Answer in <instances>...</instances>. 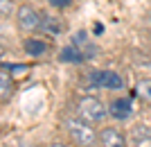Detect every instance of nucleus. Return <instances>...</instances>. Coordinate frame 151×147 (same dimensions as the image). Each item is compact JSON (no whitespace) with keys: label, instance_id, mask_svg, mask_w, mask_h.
<instances>
[{"label":"nucleus","instance_id":"f257e3e1","mask_svg":"<svg viewBox=\"0 0 151 147\" xmlns=\"http://www.w3.org/2000/svg\"><path fill=\"white\" fill-rule=\"evenodd\" d=\"M65 129H68V134L72 136V140L77 145L81 147H93L97 143V134H95V129L90 127L88 120H83V118H68L65 120Z\"/></svg>","mask_w":151,"mask_h":147},{"label":"nucleus","instance_id":"f03ea898","mask_svg":"<svg viewBox=\"0 0 151 147\" xmlns=\"http://www.w3.org/2000/svg\"><path fill=\"white\" fill-rule=\"evenodd\" d=\"M77 111H79V115H81L83 120H88V122H99V120L106 118V106H104L97 97H90V95L79 100Z\"/></svg>","mask_w":151,"mask_h":147},{"label":"nucleus","instance_id":"7ed1b4c3","mask_svg":"<svg viewBox=\"0 0 151 147\" xmlns=\"http://www.w3.org/2000/svg\"><path fill=\"white\" fill-rule=\"evenodd\" d=\"M88 82L93 86H101V88H111V91H120L124 86V79L113 70H95L90 72Z\"/></svg>","mask_w":151,"mask_h":147},{"label":"nucleus","instance_id":"20e7f679","mask_svg":"<svg viewBox=\"0 0 151 147\" xmlns=\"http://www.w3.org/2000/svg\"><path fill=\"white\" fill-rule=\"evenodd\" d=\"M16 18H18V25L23 27V30H29V32L41 30V25H43V16H41L34 7H27V5L18 9Z\"/></svg>","mask_w":151,"mask_h":147},{"label":"nucleus","instance_id":"39448f33","mask_svg":"<svg viewBox=\"0 0 151 147\" xmlns=\"http://www.w3.org/2000/svg\"><path fill=\"white\" fill-rule=\"evenodd\" d=\"M131 100L129 97H117V100H113L111 102V109H108V113L113 115V118H117V120H126L129 115H131Z\"/></svg>","mask_w":151,"mask_h":147},{"label":"nucleus","instance_id":"423d86ee","mask_svg":"<svg viewBox=\"0 0 151 147\" xmlns=\"http://www.w3.org/2000/svg\"><path fill=\"white\" fill-rule=\"evenodd\" d=\"M99 140L104 147H126V138L117 129H104L99 134Z\"/></svg>","mask_w":151,"mask_h":147},{"label":"nucleus","instance_id":"0eeeda50","mask_svg":"<svg viewBox=\"0 0 151 147\" xmlns=\"http://www.w3.org/2000/svg\"><path fill=\"white\" fill-rule=\"evenodd\" d=\"M72 45H75L77 50H81L83 54H86V59H90V57H93V52L97 50V48H95V45L88 41L86 32H77L75 36H72Z\"/></svg>","mask_w":151,"mask_h":147},{"label":"nucleus","instance_id":"6e6552de","mask_svg":"<svg viewBox=\"0 0 151 147\" xmlns=\"http://www.w3.org/2000/svg\"><path fill=\"white\" fill-rule=\"evenodd\" d=\"M61 61H75V64H81L86 61V54L81 50H77L75 45H68V48H63L61 50Z\"/></svg>","mask_w":151,"mask_h":147},{"label":"nucleus","instance_id":"1a4fd4ad","mask_svg":"<svg viewBox=\"0 0 151 147\" xmlns=\"http://www.w3.org/2000/svg\"><path fill=\"white\" fill-rule=\"evenodd\" d=\"M25 50H27V54H34V57H38V54H43V52L47 50V43H43V41H36V38H29V41H25Z\"/></svg>","mask_w":151,"mask_h":147},{"label":"nucleus","instance_id":"9d476101","mask_svg":"<svg viewBox=\"0 0 151 147\" xmlns=\"http://www.w3.org/2000/svg\"><path fill=\"white\" fill-rule=\"evenodd\" d=\"M41 30L52 32V34H59V32H61V23L54 20V18H50V16H43V25H41Z\"/></svg>","mask_w":151,"mask_h":147},{"label":"nucleus","instance_id":"9b49d317","mask_svg":"<svg viewBox=\"0 0 151 147\" xmlns=\"http://www.w3.org/2000/svg\"><path fill=\"white\" fill-rule=\"evenodd\" d=\"M138 95L145 97L147 102H151V79H142L138 84Z\"/></svg>","mask_w":151,"mask_h":147},{"label":"nucleus","instance_id":"f8f14e48","mask_svg":"<svg viewBox=\"0 0 151 147\" xmlns=\"http://www.w3.org/2000/svg\"><path fill=\"white\" fill-rule=\"evenodd\" d=\"M133 138H135V140H151V131L149 129H145V127H135L133 129Z\"/></svg>","mask_w":151,"mask_h":147},{"label":"nucleus","instance_id":"ddd939ff","mask_svg":"<svg viewBox=\"0 0 151 147\" xmlns=\"http://www.w3.org/2000/svg\"><path fill=\"white\" fill-rule=\"evenodd\" d=\"M9 75L7 72H2L0 70V95H7V91H9Z\"/></svg>","mask_w":151,"mask_h":147},{"label":"nucleus","instance_id":"4468645a","mask_svg":"<svg viewBox=\"0 0 151 147\" xmlns=\"http://www.w3.org/2000/svg\"><path fill=\"white\" fill-rule=\"evenodd\" d=\"M14 2L12 0H0V14H12Z\"/></svg>","mask_w":151,"mask_h":147},{"label":"nucleus","instance_id":"2eb2a0df","mask_svg":"<svg viewBox=\"0 0 151 147\" xmlns=\"http://www.w3.org/2000/svg\"><path fill=\"white\" fill-rule=\"evenodd\" d=\"M72 0H50V5L52 7H59V9H63V7H68Z\"/></svg>","mask_w":151,"mask_h":147},{"label":"nucleus","instance_id":"dca6fc26","mask_svg":"<svg viewBox=\"0 0 151 147\" xmlns=\"http://www.w3.org/2000/svg\"><path fill=\"white\" fill-rule=\"evenodd\" d=\"M52 147H65V145H61V143H54V145H52Z\"/></svg>","mask_w":151,"mask_h":147},{"label":"nucleus","instance_id":"f3484780","mask_svg":"<svg viewBox=\"0 0 151 147\" xmlns=\"http://www.w3.org/2000/svg\"><path fill=\"white\" fill-rule=\"evenodd\" d=\"M2 54H5V48H2V45H0V57H2Z\"/></svg>","mask_w":151,"mask_h":147}]
</instances>
